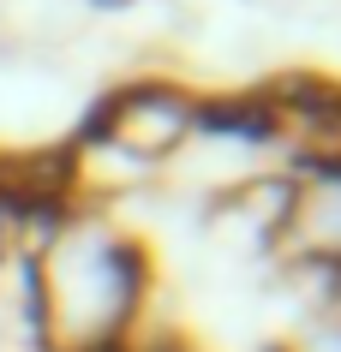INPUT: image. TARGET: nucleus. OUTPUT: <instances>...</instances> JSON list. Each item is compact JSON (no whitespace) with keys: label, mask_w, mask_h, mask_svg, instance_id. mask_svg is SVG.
Here are the masks:
<instances>
[{"label":"nucleus","mask_w":341,"mask_h":352,"mask_svg":"<svg viewBox=\"0 0 341 352\" xmlns=\"http://www.w3.org/2000/svg\"><path fill=\"white\" fill-rule=\"evenodd\" d=\"M192 113H198V102L174 84H126V90L102 96L90 126H108L102 138L150 162V155H168L192 138Z\"/></svg>","instance_id":"1"},{"label":"nucleus","mask_w":341,"mask_h":352,"mask_svg":"<svg viewBox=\"0 0 341 352\" xmlns=\"http://www.w3.org/2000/svg\"><path fill=\"white\" fill-rule=\"evenodd\" d=\"M287 227H293V239L305 251L341 263V162H318V173L300 179Z\"/></svg>","instance_id":"2"},{"label":"nucleus","mask_w":341,"mask_h":352,"mask_svg":"<svg viewBox=\"0 0 341 352\" xmlns=\"http://www.w3.org/2000/svg\"><path fill=\"white\" fill-rule=\"evenodd\" d=\"M192 126L216 131V138H240V144H269L282 131V120L264 96H222V102H198Z\"/></svg>","instance_id":"3"},{"label":"nucleus","mask_w":341,"mask_h":352,"mask_svg":"<svg viewBox=\"0 0 341 352\" xmlns=\"http://www.w3.org/2000/svg\"><path fill=\"white\" fill-rule=\"evenodd\" d=\"M293 352H341V322H335V329H318L311 340H300Z\"/></svg>","instance_id":"4"},{"label":"nucleus","mask_w":341,"mask_h":352,"mask_svg":"<svg viewBox=\"0 0 341 352\" xmlns=\"http://www.w3.org/2000/svg\"><path fill=\"white\" fill-rule=\"evenodd\" d=\"M90 6H102V12H120V6H132V0H90Z\"/></svg>","instance_id":"5"},{"label":"nucleus","mask_w":341,"mask_h":352,"mask_svg":"<svg viewBox=\"0 0 341 352\" xmlns=\"http://www.w3.org/2000/svg\"><path fill=\"white\" fill-rule=\"evenodd\" d=\"M174 352H180V346H174Z\"/></svg>","instance_id":"6"}]
</instances>
